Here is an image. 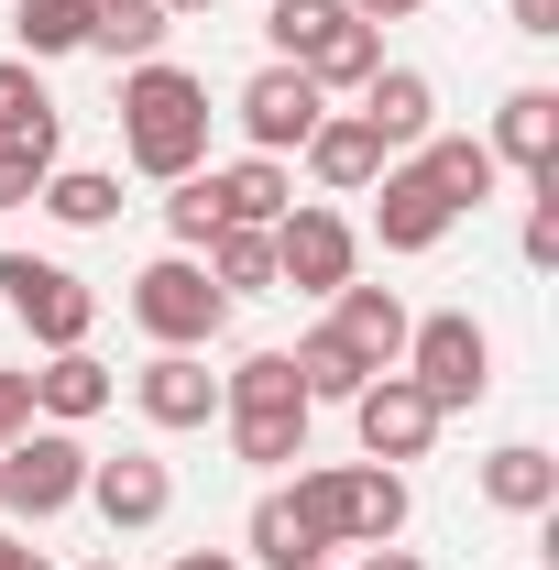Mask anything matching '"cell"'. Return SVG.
Wrapping results in <instances>:
<instances>
[{"label":"cell","instance_id":"ffe728a7","mask_svg":"<svg viewBox=\"0 0 559 570\" xmlns=\"http://www.w3.org/2000/svg\"><path fill=\"white\" fill-rule=\"evenodd\" d=\"M165 11L154 0H88V56H110V67H154L165 56Z\"/></svg>","mask_w":559,"mask_h":570},{"label":"cell","instance_id":"f35d334b","mask_svg":"<svg viewBox=\"0 0 559 570\" xmlns=\"http://www.w3.org/2000/svg\"><path fill=\"white\" fill-rule=\"evenodd\" d=\"M176 570H242V549H187Z\"/></svg>","mask_w":559,"mask_h":570},{"label":"cell","instance_id":"44dd1931","mask_svg":"<svg viewBox=\"0 0 559 570\" xmlns=\"http://www.w3.org/2000/svg\"><path fill=\"white\" fill-rule=\"evenodd\" d=\"M418 165H428V187H439L450 209H483L493 187H504V165H493L472 132H428V142H418Z\"/></svg>","mask_w":559,"mask_h":570},{"label":"cell","instance_id":"7a4b0ae2","mask_svg":"<svg viewBox=\"0 0 559 570\" xmlns=\"http://www.w3.org/2000/svg\"><path fill=\"white\" fill-rule=\"evenodd\" d=\"M285 504L307 515V538L341 560V549H395L406 538V472L384 461H330V472H296Z\"/></svg>","mask_w":559,"mask_h":570},{"label":"cell","instance_id":"9c48e42d","mask_svg":"<svg viewBox=\"0 0 559 570\" xmlns=\"http://www.w3.org/2000/svg\"><path fill=\"white\" fill-rule=\"evenodd\" d=\"M351 428H362V461H428V439H439V406H428L406 373H373L362 395H351Z\"/></svg>","mask_w":559,"mask_h":570},{"label":"cell","instance_id":"b9f144b4","mask_svg":"<svg viewBox=\"0 0 559 570\" xmlns=\"http://www.w3.org/2000/svg\"><path fill=\"white\" fill-rule=\"evenodd\" d=\"M88 570H121V560H88Z\"/></svg>","mask_w":559,"mask_h":570},{"label":"cell","instance_id":"4fadbf2b","mask_svg":"<svg viewBox=\"0 0 559 570\" xmlns=\"http://www.w3.org/2000/svg\"><path fill=\"white\" fill-rule=\"evenodd\" d=\"M88 504H99L110 527H165V515H176V472H165L154 450H121V461H88Z\"/></svg>","mask_w":559,"mask_h":570},{"label":"cell","instance_id":"74e56055","mask_svg":"<svg viewBox=\"0 0 559 570\" xmlns=\"http://www.w3.org/2000/svg\"><path fill=\"white\" fill-rule=\"evenodd\" d=\"M362 570H428L418 549H362Z\"/></svg>","mask_w":559,"mask_h":570},{"label":"cell","instance_id":"8d00e7d4","mask_svg":"<svg viewBox=\"0 0 559 570\" xmlns=\"http://www.w3.org/2000/svg\"><path fill=\"white\" fill-rule=\"evenodd\" d=\"M0 570H56V560H45V549H22V538L0 527Z\"/></svg>","mask_w":559,"mask_h":570},{"label":"cell","instance_id":"8fae6325","mask_svg":"<svg viewBox=\"0 0 559 570\" xmlns=\"http://www.w3.org/2000/svg\"><path fill=\"white\" fill-rule=\"evenodd\" d=\"M330 341H341L362 373H395V362H406V296H395V285H341V296H330Z\"/></svg>","mask_w":559,"mask_h":570},{"label":"cell","instance_id":"d4e9b609","mask_svg":"<svg viewBox=\"0 0 559 570\" xmlns=\"http://www.w3.org/2000/svg\"><path fill=\"white\" fill-rule=\"evenodd\" d=\"M242 560H264V570H307V560H330V549L307 538V515H296L285 494H264V504H253V527H242Z\"/></svg>","mask_w":559,"mask_h":570},{"label":"cell","instance_id":"5b68a950","mask_svg":"<svg viewBox=\"0 0 559 570\" xmlns=\"http://www.w3.org/2000/svg\"><path fill=\"white\" fill-rule=\"evenodd\" d=\"M0 307L45 341V352H88V330H99V296L77 264H45V253H0Z\"/></svg>","mask_w":559,"mask_h":570},{"label":"cell","instance_id":"9a60e30c","mask_svg":"<svg viewBox=\"0 0 559 570\" xmlns=\"http://www.w3.org/2000/svg\"><path fill=\"white\" fill-rule=\"evenodd\" d=\"M133 395H143V417H154V428H209L219 417V373L198 352H154L133 373Z\"/></svg>","mask_w":559,"mask_h":570},{"label":"cell","instance_id":"d6a6232c","mask_svg":"<svg viewBox=\"0 0 559 570\" xmlns=\"http://www.w3.org/2000/svg\"><path fill=\"white\" fill-rule=\"evenodd\" d=\"M527 264H559V176L527 187Z\"/></svg>","mask_w":559,"mask_h":570},{"label":"cell","instance_id":"2e32d148","mask_svg":"<svg viewBox=\"0 0 559 570\" xmlns=\"http://www.w3.org/2000/svg\"><path fill=\"white\" fill-rule=\"evenodd\" d=\"M362 121L384 132V154L428 142V132H439V88H428V67H373V77H362Z\"/></svg>","mask_w":559,"mask_h":570},{"label":"cell","instance_id":"5bb4252c","mask_svg":"<svg viewBox=\"0 0 559 570\" xmlns=\"http://www.w3.org/2000/svg\"><path fill=\"white\" fill-rule=\"evenodd\" d=\"M296 154H307V176H318V187H341V198H362V187L395 165V154H384V132H373L362 110H330V121L296 142Z\"/></svg>","mask_w":559,"mask_h":570},{"label":"cell","instance_id":"7402d4cb","mask_svg":"<svg viewBox=\"0 0 559 570\" xmlns=\"http://www.w3.org/2000/svg\"><path fill=\"white\" fill-rule=\"evenodd\" d=\"M296 67L318 77V88H362V77L384 67V22H362V11H341V22H330V33H318V45L296 56Z\"/></svg>","mask_w":559,"mask_h":570},{"label":"cell","instance_id":"f546056e","mask_svg":"<svg viewBox=\"0 0 559 570\" xmlns=\"http://www.w3.org/2000/svg\"><path fill=\"white\" fill-rule=\"evenodd\" d=\"M56 142H67V132H22V142H0V209H33V198H45V176H56Z\"/></svg>","mask_w":559,"mask_h":570},{"label":"cell","instance_id":"d590c367","mask_svg":"<svg viewBox=\"0 0 559 570\" xmlns=\"http://www.w3.org/2000/svg\"><path fill=\"white\" fill-rule=\"evenodd\" d=\"M341 11H362V22H418L428 0H341Z\"/></svg>","mask_w":559,"mask_h":570},{"label":"cell","instance_id":"4316f807","mask_svg":"<svg viewBox=\"0 0 559 570\" xmlns=\"http://www.w3.org/2000/svg\"><path fill=\"white\" fill-rule=\"evenodd\" d=\"M285 362H296V395H307V406H351V395L373 384V373H362V362H351L330 330H307V341H296Z\"/></svg>","mask_w":559,"mask_h":570},{"label":"cell","instance_id":"603a6c76","mask_svg":"<svg viewBox=\"0 0 559 570\" xmlns=\"http://www.w3.org/2000/svg\"><path fill=\"white\" fill-rule=\"evenodd\" d=\"M231 461H253V472L307 461V406H242V417H231Z\"/></svg>","mask_w":559,"mask_h":570},{"label":"cell","instance_id":"277c9868","mask_svg":"<svg viewBox=\"0 0 559 570\" xmlns=\"http://www.w3.org/2000/svg\"><path fill=\"white\" fill-rule=\"evenodd\" d=\"M133 318H143L154 352H209L219 330H231V296L209 285L198 253H154V264L133 275Z\"/></svg>","mask_w":559,"mask_h":570},{"label":"cell","instance_id":"e0dca14e","mask_svg":"<svg viewBox=\"0 0 559 570\" xmlns=\"http://www.w3.org/2000/svg\"><path fill=\"white\" fill-rule=\"evenodd\" d=\"M219 187V219L231 230H275L285 209H296V176H285V154H242V165H209Z\"/></svg>","mask_w":559,"mask_h":570},{"label":"cell","instance_id":"52a82bcc","mask_svg":"<svg viewBox=\"0 0 559 570\" xmlns=\"http://www.w3.org/2000/svg\"><path fill=\"white\" fill-rule=\"evenodd\" d=\"M351 275H362V230H351L341 209H285L275 219V285H296V296H341Z\"/></svg>","mask_w":559,"mask_h":570},{"label":"cell","instance_id":"f1b7e54d","mask_svg":"<svg viewBox=\"0 0 559 570\" xmlns=\"http://www.w3.org/2000/svg\"><path fill=\"white\" fill-rule=\"evenodd\" d=\"M22 132H67V121H56L45 77L22 67V56H0V142H22Z\"/></svg>","mask_w":559,"mask_h":570},{"label":"cell","instance_id":"836d02e7","mask_svg":"<svg viewBox=\"0 0 559 570\" xmlns=\"http://www.w3.org/2000/svg\"><path fill=\"white\" fill-rule=\"evenodd\" d=\"M33 428V373H0V450Z\"/></svg>","mask_w":559,"mask_h":570},{"label":"cell","instance_id":"4dcf8cb0","mask_svg":"<svg viewBox=\"0 0 559 570\" xmlns=\"http://www.w3.org/2000/svg\"><path fill=\"white\" fill-rule=\"evenodd\" d=\"M330 22H341V0H264V33H275V56H285V67H296V56H307Z\"/></svg>","mask_w":559,"mask_h":570},{"label":"cell","instance_id":"d6986e66","mask_svg":"<svg viewBox=\"0 0 559 570\" xmlns=\"http://www.w3.org/2000/svg\"><path fill=\"white\" fill-rule=\"evenodd\" d=\"M483 504L493 515H549L559 504V461L538 450V439H504V450L483 461Z\"/></svg>","mask_w":559,"mask_h":570},{"label":"cell","instance_id":"6da1fadb","mask_svg":"<svg viewBox=\"0 0 559 570\" xmlns=\"http://www.w3.org/2000/svg\"><path fill=\"white\" fill-rule=\"evenodd\" d=\"M121 154H133L143 176H198L209 165V77H187V67H133L121 77Z\"/></svg>","mask_w":559,"mask_h":570},{"label":"cell","instance_id":"3957f363","mask_svg":"<svg viewBox=\"0 0 559 570\" xmlns=\"http://www.w3.org/2000/svg\"><path fill=\"white\" fill-rule=\"evenodd\" d=\"M395 373L418 384L439 417H461V406L493 395V330L472 307H428V318H406V362H395Z\"/></svg>","mask_w":559,"mask_h":570},{"label":"cell","instance_id":"8992f818","mask_svg":"<svg viewBox=\"0 0 559 570\" xmlns=\"http://www.w3.org/2000/svg\"><path fill=\"white\" fill-rule=\"evenodd\" d=\"M77 494H88L77 428H22V439L0 450V515H11V527H45V515H67Z\"/></svg>","mask_w":559,"mask_h":570},{"label":"cell","instance_id":"60d3db41","mask_svg":"<svg viewBox=\"0 0 559 570\" xmlns=\"http://www.w3.org/2000/svg\"><path fill=\"white\" fill-rule=\"evenodd\" d=\"M307 570H341V560H307Z\"/></svg>","mask_w":559,"mask_h":570},{"label":"cell","instance_id":"cb8c5ba5","mask_svg":"<svg viewBox=\"0 0 559 570\" xmlns=\"http://www.w3.org/2000/svg\"><path fill=\"white\" fill-rule=\"evenodd\" d=\"M33 209H56L67 230H110V219H121V176H99V165H56Z\"/></svg>","mask_w":559,"mask_h":570},{"label":"cell","instance_id":"ba28073f","mask_svg":"<svg viewBox=\"0 0 559 570\" xmlns=\"http://www.w3.org/2000/svg\"><path fill=\"white\" fill-rule=\"evenodd\" d=\"M231 110H242L253 154H296V142L330 121V88H318L307 67H285V56H275V67H253V77H242V99H231Z\"/></svg>","mask_w":559,"mask_h":570},{"label":"cell","instance_id":"30bf717a","mask_svg":"<svg viewBox=\"0 0 559 570\" xmlns=\"http://www.w3.org/2000/svg\"><path fill=\"white\" fill-rule=\"evenodd\" d=\"M450 219H461V209L428 187V165H418V154L373 176V242H384V253H439V242H450Z\"/></svg>","mask_w":559,"mask_h":570},{"label":"cell","instance_id":"7c38bea8","mask_svg":"<svg viewBox=\"0 0 559 570\" xmlns=\"http://www.w3.org/2000/svg\"><path fill=\"white\" fill-rule=\"evenodd\" d=\"M493 165H516L527 187L559 176V88H504V110H493Z\"/></svg>","mask_w":559,"mask_h":570},{"label":"cell","instance_id":"ac0fdd59","mask_svg":"<svg viewBox=\"0 0 559 570\" xmlns=\"http://www.w3.org/2000/svg\"><path fill=\"white\" fill-rule=\"evenodd\" d=\"M110 395H121L110 362H88V352H45V373H33V417L45 428H88Z\"/></svg>","mask_w":559,"mask_h":570},{"label":"cell","instance_id":"83f0119b","mask_svg":"<svg viewBox=\"0 0 559 570\" xmlns=\"http://www.w3.org/2000/svg\"><path fill=\"white\" fill-rule=\"evenodd\" d=\"M209 285L219 296H253V285H275V230H209Z\"/></svg>","mask_w":559,"mask_h":570},{"label":"cell","instance_id":"e575fe53","mask_svg":"<svg viewBox=\"0 0 559 570\" xmlns=\"http://www.w3.org/2000/svg\"><path fill=\"white\" fill-rule=\"evenodd\" d=\"M516 33H527V45H549V33H559V0H516Z\"/></svg>","mask_w":559,"mask_h":570},{"label":"cell","instance_id":"484cf974","mask_svg":"<svg viewBox=\"0 0 559 570\" xmlns=\"http://www.w3.org/2000/svg\"><path fill=\"white\" fill-rule=\"evenodd\" d=\"M11 33H22V67L88 56V0H11Z\"/></svg>","mask_w":559,"mask_h":570},{"label":"cell","instance_id":"ab89813d","mask_svg":"<svg viewBox=\"0 0 559 570\" xmlns=\"http://www.w3.org/2000/svg\"><path fill=\"white\" fill-rule=\"evenodd\" d=\"M154 11H165V22H198V11H219V0H154Z\"/></svg>","mask_w":559,"mask_h":570},{"label":"cell","instance_id":"1f68e13d","mask_svg":"<svg viewBox=\"0 0 559 570\" xmlns=\"http://www.w3.org/2000/svg\"><path fill=\"white\" fill-rule=\"evenodd\" d=\"M165 230H176V253H209V230H219V187H209V176H176Z\"/></svg>","mask_w":559,"mask_h":570}]
</instances>
